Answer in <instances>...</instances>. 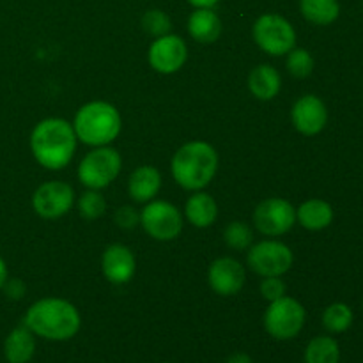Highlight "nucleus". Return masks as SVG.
<instances>
[{
    "mask_svg": "<svg viewBox=\"0 0 363 363\" xmlns=\"http://www.w3.org/2000/svg\"><path fill=\"white\" fill-rule=\"evenodd\" d=\"M184 213H186V218L190 220V223H194L199 229H204V227L215 223L218 208H216V202L213 201L211 195L201 191V194H195L188 199Z\"/></svg>",
    "mask_w": 363,
    "mask_h": 363,
    "instance_id": "obj_21",
    "label": "nucleus"
},
{
    "mask_svg": "<svg viewBox=\"0 0 363 363\" xmlns=\"http://www.w3.org/2000/svg\"><path fill=\"white\" fill-rule=\"evenodd\" d=\"M218 167L216 151L206 142L184 144L172 158V176L184 190L208 186Z\"/></svg>",
    "mask_w": 363,
    "mask_h": 363,
    "instance_id": "obj_3",
    "label": "nucleus"
},
{
    "mask_svg": "<svg viewBox=\"0 0 363 363\" xmlns=\"http://www.w3.org/2000/svg\"><path fill=\"white\" fill-rule=\"evenodd\" d=\"M227 363H254V360H252V357H248L247 353H234L230 354Z\"/></svg>",
    "mask_w": 363,
    "mask_h": 363,
    "instance_id": "obj_33",
    "label": "nucleus"
},
{
    "mask_svg": "<svg viewBox=\"0 0 363 363\" xmlns=\"http://www.w3.org/2000/svg\"><path fill=\"white\" fill-rule=\"evenodd\" d=\"M261 294L264 300L275 301L286 294V286L279 277H264L261 284Z\"/></svg>",
    "mask_w": 363,
    "mask_h": 363,
    "instance_id": "obj_29",
    "label": "nucleus"
},
{
    "mask_svg": "<svg viewBox=\"0 0 363 363\" xmlns=\"http://www.w3.org/2000/svg\"><path fill=\"white\" fill-rule=\"evenodd\" d=\"M301 14L315 25H330L339 18V0H300Z\"/></svg>",
    "mask_w": 363,
    "mask_h": 363,
    "instance_id": "obj_23",
    "label": "nucleus"
},
{
    "mask_svg": "<svg viewBox=\"0 0 363 363\" xmlns=\"http://www.w3.org/2000/svg\"><path fill=\"white\" fill-rule=\"evenodd\" d=\"M305 363H339L340 346L333 337L319 335L307 344L303 353Z\"/></svg>",
    "mask_w": 363,
    "mask_h": 363,
    "instance_id": "obj_22",
    "label": "nucleus"
},
{
    "mask_svg": "<svg viewBox=\"0 0 363 363\" xmlns=\"http://www.w3.org/2000/svg\"><path fill=\"white\" fill-rule=\"evenodd\" d=\"M314 69V59L303 48H293L287 53V71L296 78H307Z\"/></svg>",
    "mask_w": 363,
    "mask_h": 363,
    "instance_id": "obj_26",
    "label": "nucleus"
},
{
    "mask_svg": "<svg viewBox=\"0 0 363 363\" xmlns=\"http://www.w3.org/2000/svg\"><path fill=\"white\" fill-rule=\"evenodd\" d=\"M23 325L46 340H69L78 333L82 318L74 305L60 298H45L27 311Z\"/></svg>",
    "mask_w": 363,
    "mask_h": 363,
    "instance_id": "obj_1",
    "label": "nucleus"
},
{
    "mask_svg": "<svg viewBox=\"0 0 363 363\" xmlns=\"http://www.w3.org/2000/svg\"><path fill=\"white\" fill-rule=\"evenodd\" d=\"M74 201L73 188L62 181H50L41 184L32 197L34 211L43 218H59L66 215Z\"/></svg>",
    "mask_w": 363,
    "mask_h": 363,
    "instance_id": "obj_11",
    "label": "nucleus"
},
{
    "mask_svg": "<svg viewBox=\"0 0 363 363\" xmlns=\"http://www.w3.org/2000/svg\"><path fill=\"white\" fill-rule=\"evenodd\" d=\"M254 39L269 55H286L296 45L294 27L280 14H262L254 23Z\"/></svg>",
    "mask_w": 363,
    "mask_h": 363,
    "instance_id": "obj_6",
    "label": "nucleus"
},
{
    "mask_svg": "<svg viewBox=\"0 0 363 363\" xmlns=\"http://www.w3.org/2000/svg\"><path fill=\"white\" fill-rule=\"evenodd\" d=\"M291 119L300 133L312 137L325 130L328 123V110L318 96L307 94L294 103Z\"/></svg>",
    "mask_w": 363,
    "mask_h": 363,
    "instance_id": "obj_13",
    "label": "nucleus"
},
{
    "mask_svg": "<svg viewBox=\"0 0 363 363\" xmlns=\"http://www.w3.org/2000/svg\"><path fill=\"white\" fill-rule=\"evenodd\" d=\"M294 255L287 245L280 241H261L248 252L247 262L252 272L261 277H280L289 272Z\"/></svg>",
    "mask_w": 363,
    "mask_h": 363,
    "instance_id": "obj_9",
    "label": "nucleus"
},
{
    "mask_svg": "<svg viewBox=\"0 0 363 363\" xmlns=\"http://www.w3.org/2000/svg\"><path fill=\"white\" fill-rule=\"evenodd\" d=\"M142 27L147 34L155 35V38H162V35L169 34L172 25H170V18L163 11L151 9L142 16Z\"/></svg>",
    "mask_w": 363,
    "mask_h": 363,
    "instance_id": "obj_27",
    "label": "nucleus"
},
{
    "mask_svg": "<svg viewBox=\"0 0 363 363\" xmlns=\"http://www.w3.org/2000/svg\"><path fill=\"white\" fill-rule=\"evenodd\" d=\"M30 149L39 165L50 170H59L73 158L77 133L64 119H45L32 131Z\"/></svg>",
    "mask_w": 363,
    "mask_h": 363,
    "instance_id": "obj_2",
    "label": "nucleus"
},
{
    "mask_svg": "<svg viewBox=\"0 0 363 363\" xmlns=\"http://www.w3.org/2000/svg\"><path fill=\"white\" fill-rule=\"evenodd\" d=\"M140 223L145 233L158 241H170L179 236L183 218L176 206L165 201H152L142 209Z\"/></svg>",
    "mask_w": 363,
    "mask_h": 363,
    "instance_id": "obj_8",
    "label": "nucleus"
},
{
    "mask_svg": "<svg viewBox=\"0 0 363 363\" xmlns=\"http://www.w3.org/2000/svg\"><path fill=\"white\" fill-rule=\"evenodd\" d=\"M162 186V176L155 167H138L133 170L128 181V190L133 201L137 202H149L155 199V195L160 191Z\"/></svg>",
    "mask_w": 363,
    "mask_h": 363,
    "instance_id": "obj_17",
    "label": "nucleus"
},
{
    "mask_svg": "<svg viewBox=\"0 0 363 363\" xmlns=\"http://www.w3.org/2000/svg\"><path fill=\"white\" fill-rule=\"evenodd\" d=\"M35 353V337L25 325L16 326L4 342V357L7 363H28Z\"/></svg>",
    "mask_w": 363,
    "mask_h": 363,
    "instance_id": "obj_16",
    "label": "nucleus"
},
{
    "mask_svg": "<svg viewBox=\"0 0 363 363\" xmlns=\"http://www.w3.org/2000/svg\"><path fill=\"white\" fill-rule=\"evenodd\" d=\"M121 163V155L116 149L101 145L82 160L78 167V179L91 190H101L116 179Z\"/></svg>",
    "mask_w": 363,
    "mask_h": 363,
    "instance_id": "obj_7",
    "label": "nucleus"
},
{
    "mask_svg": "<svg viewBox=\"0 0 363 363\" xmlns=\"http://www.w3.org/2000/svg\"><path fill=\"white\" fill-rule=\"evenodd\" d=\"M188 50L179 35L165 34L156 38L149 48V64L155 71L163 74L176 73L186 62Z\"/></svg>",
    "mask_w": 363,
    "mask_h": 363,
    "instance_id": "obj_12",
    "label": "nucleus"
},
{
    "mask_svg": "<svg viewBox=\"0 0 363 363\" xmlns=\"http://www.w3.org/2000/svg\"><path fill=\"white\" fill-rule=\"evenodd\" d=\"M282 87V78L280 73L273 66L268 64H261V66L254 67L248 77V89L252 94L262 101H269L275 98Z\"/></svg>",
    "mask_w": 363,
    "mask_h": 363,
    "instance_id": "obj_18",
    "label": "nucleus"
},
{
    "mask_svg": "<svg viewBox=\"0 0 363 363\" xmlns=\"http://www.w3.org/2000/svg\"><path fill=\"white\" fill-rule=\"evenodd\" d=\"M188 32L199 43H215L222 34V21L211 9H197L190 14Z\"/></svg>",
    "mask_w": 363,
    "mask_h": 363,
    "instance_id": "obj_19",
    "label": "nucleus"
},
{
    "mask_svg": "<svg viewBox=\"0 0 363 363\" xmlns=\"http://www.w3.org/2000/svg\"><path fill=\"white\" fill-rule=\"evenodd\" d=\"M6 282H7V266L6 262H4V259L0 257V289H2Z\"/></svg>",
    "mask_w": 363,
    "mask_h": 363,
    "instance_id": "obj_34",
    "label": "nucleus"
},
{
    "mask_svg": "<svg viewBox=\"0 0 363 363\" xmlns=\"http://www.w3.org/2000/svg\"><path fill=\"white\" fill-rule=\"evenodd\" d=\"M223 240L234 250H247L252 245L254 234H252V229L245 222H233L227 225L225 233H223Z\"/></svg>",
    "mask_w": 363,
    "mask_h": 363,
    "instance_id": "obj_25",
    "label": "nucleus"
},
{
    "mask_svg": "<svg viewBox=\"0 0 363 363\" xmlns=\"http://www.w3.org/2000/svg\"><path fill=\"white\" fill-rule=\"evenodd\" d=\"M188 2L194 7H197V9H211V7L216 6L220 0H188Z\"/></svg>",
    "mask_w": 363,
    "mask_h": 363,
    "instance_id": "obj_32",
    "label": "nucleus"
},
{
    "mask_svg": "<svg viewBox=\"0 0 363 363\" xmlns=\"http://www.w3.org/2000/svg\"><path fill=\"white\" fill-rule=\"evenodd\" d=\"M305 308L294 298L282 296L275 301H269V307L264 314V328L273 339L291 340L298 337L305 325Z\"/></svg>",
    "mask_w": 363,
    "mask_h": 363,
    "instance_id": "obj_5",
    "label": "nucleus"
},
{
    "mask_svg": "<svg viewBox=\"0 0 363 363\" xmlns=\"http://www.w3.org/2000/svg\"><path fill=\"white\" fill-rule=\"evenodd\" d=\"M4 287L7 289V294H9L11 298H21V294H23V286H21L20 280H11L9 284H4Z\"/></svg>",
    "mask_w": 363,
    "mask_h": 363,
    "instance_id": "obj_31",
    "label": "nucleus"
},
{
    "mask_svg": "<svg viewBox=\"0 0 363 363\" xmlns=\"http://www.w3.org/2000/svg\"><path fill=\"white\" fill-rule=\"evenodd\" d=\"M296 220L305 229L323 230L332 223L333 209L328 202L321 201V199H312L298 208Z\"/></svg>",
    "mask_w": 363,
    "mask_h": 363,
    "instance_id": "obj_20",
    "label": "nucleus"
},
{
    "mask_svg": "<svg viewBox=\"0 0 363 363\" xmlns=\"http://www.w3.org/2000/svg\"><path fill=\"white\" fill-rule=\"evenodd\" d=\"M209 286L220 296H233L241 291L245 284V269L236 259H216L209 266Z\"/></svg>",
    "mask_w": 363,
    "mask_h": 363,
    "instance_id": "obj_14",
    "label": "nucleus"
},
{
    "mask_svg": "<svg viewBox=\"0 0 363 363\" xmlns=\"http://www.w3.org/2000/svg\"><path fill=\"white\" fill-rule=\"evenodd\" d=\"M353 325V311L346 303H333L323 312V326L330 333H344Z\"/></svg>",
    "mask_w": 363,
    "mask_h": 363,
    "instance_id": "obj_24",
    "label": "nucleus"
},
{
    "mask_svg": "<svg viewBox=\"0 0 363 363\" xmlns=\"http://www.w3.org/2000/svg\"><path fill=\"white\" fill-rule=\"evenodd\" d=\"M78 209H80V215L87 220L99 218V216L105 213L106 202L103 199L101 194H98L96 190L87 191V194L82 195L80 202H78Z\"/></svg>",
    "mask_w": 363,
    "mask_h": 363,
    "instance_id": "obj_28",
    "label": "nucleus"
},
{
    "mask_svg": "<svg viewBox=\"0 0 363 363\" xmlns=\"http://www.w3.org/2000/svg\"><path fill=\"white\" fill-rule=\"evenodd\" d=\"M296 211L284 199H266L255 208L254 223L264 236H280L293 229Z\"/></svg>",
    "mask_w": 363,
    "mask_h": 363,
    "instance_id": "obj_10",
    "label": "nucleus"
},
{
    "mask_svg": "<svg viewBox=\"0 0 363 363\" xmlns=\"http://www.w3.org/2000/svg\"><path fill=\"white\" fill-rule=\"evenodd\" d=\"M73 130L78 140L101 147L117 138L121 131V116L110 103L92 101L82 106L74 117Z\"/></svg>",
    "mask_w": 363,
    "mask_h": 363,
    "instance_id": "obj_4",
    "label": "nucleus"
},
{
    "mask_svg": "<svg viewBox=\"0 0 363 363\" xmlns=\"http://www.w3.org/2000/svg\"><path fill=\"white\" fill-rule=\"evenodd\" d=\"M101 266L106 280L112 284L130 282L137 269L133 254L124 245H110L103 254Z\"/></svg>",
    "mask_w": 363,
    "mask_h": 363,
    "instance_id": "obj_15",
    "label": "nucleus"
},
{
    "mask_svg": "<svg viewBox=\"0 0 363 363\" xmlns=\"http://www.w3.org/2000/svg\"><path fill=\"white\" fill-rule=\"evenodd\" d=\"M116 223L121 229H133L138 223V213L131 206L119 208L116 213Z\"/></svg>",
    "mask_w": 363,
    "mask_h": 363,
    "instance_id": "obj_30",
    "label": "nucleus"
}]
</instances>
